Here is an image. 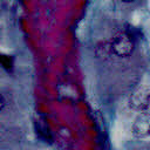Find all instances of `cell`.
Returning a JSON list of instances; mask_svg holds the SVG:
<instances>
[{"label":"cell","mask_w":150,"mask_h":150,"mask_svg":"<svg viewBox=\"0 0 150 150\" xmlns=\"http://www.w3.org/2000/svg\"><path fill=\"white\" fill-rule=\"evenodd\" d=\"M111 52L118 57H127L132 54L135 49V42L132 38L127 33H120L116 35L110 45Z\"/></svg>","instance_id":"1"},{"label":"cell","mask_w":150,"mask_h":150,"mask_svg":"<svg viewBox=\"0 0 150 150\" xmlns=\"http://www.w3.org/2000/svg\"><path fill=\"white\" fill-rule=\"evenodd\" d=\"M149 100H150V91L149 87L144 86L138 88L130 97V105L141 111H145L149 107Z\"/></svg>","instance_id":"2"},{"label":"cell","mask_w":150,"mask_h":150,"mask_svg":"<svg viewBox=\"0 0 150 150\" xmlns=\"http://www.w3.org/2000/svg\"><path fill=\"white\" fill-rule=\"evenodd\" d=\"M132 134L137 138H144L149 135L150 131V120L148 114H141L134 122L131 127Z\"/></svg>","instance_id":"3"},{"label":"cell","mask_w":150,"mask_h":150,"mask_svg":"<svg viewBox=\"0 0 150 150\" xmlns=\"http://www.w3.org/2000/svg\"><path fill=\"white\" fill-rule=\"evenodd\" d=\"M5 105H6V100H5V97H4V95L0 93V111L5 108Z\"/></svg>","instance_id":"4"},{"label":"cell","mask_w":150,"mask_h":150,"mask_svg":"<svg viewBox=\"0 0 150 150\" xmlns=\"http://www.w3.org/2000/svg\"><path fill=\"white\" fill-rule=\"evenodd\" d=\"M121 1H123V2H127V4H129V2H132V1H135V0H121Z\"/></svg>","instance_id":"5"}]
</instances>
